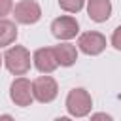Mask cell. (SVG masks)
<instances>
[{"label":"cell","instance_id":"6da1fadb","mask_svg":"<svg viewBox=\"0 0 121 121\" xmlns=\"http://www.w3.org/2000/svg\"><path fill=\"white\" fill-rule=\"evenodd\" d=\"M6 68L15 76H25L30 70V53L23 45H13L4 55Z\"/></svg>","mask_w":121,"mask_h":121},{"label":"cell","instance_id":"7a4b0ae2","mask_svg":"<svg viewBox=\"0 0 121 121\" xmlns=\"http://www.w3.org/2000/svg\"><path fill=\"white\" fill-rule=\"evenodd\" d=\"M93 108V100L91 95L85 89H72L66 96V110L70 115L74 117H83L91 112Z\"/></svg>","mask_w":121,"mask_h":121},{"label":"cell","instance_id":"3957f363","mask_svg":"<svg viewBox=\"0 0 121 121\" xmlns=\"http://www.w3.org/2000/svg\"><path fill=\"white\" fill-rule=\"evenodd\" d=\"M57 93H59V85L51 76H40V78H36L32 81V95L42 104L53 102Z\"/></svg>","mask_w":121,"mask_h":121},{"label":"cell","instance_id":"277c9868","mask_svg":"<svg viewBox=\"0 0 121 121\" xmlns=\"http://www.w3.org/2000/svg\"><path fill=\"white\" fill-rule=\"evenodd\" d=\"M13 17L21 25H34L40 21L42 9H40L38 2H34V0H21L13 8Z\"/></svg>","mask_w":121,"mask_h":121},{"label":"cell","instance_id":"5b68a950","mask_svg":"<svg viewBox=\"0 0 121 121\" xmlns=\"http://www.w3.org/2000/svg\"><path fill=\"white\" fill-rule=\"evenodd\" d=\"M9 96L11 100L17 104V106H30L32 100H34V95H32V83L26 79V78H17L11 87H9Z\"/></svg>","mask_w":121,"mask_h":121},{"label":"cell","instance_id":"8992f818","mask_svg":"<svg viewBox=\"0 0 121 121\" xmlns=\"http://www.w3.org/2000/svg\"><path fill=\"white\" fill-rule=\"evenodd\" d=\"M78 45L79 49L85 53V55H98L104 51L106 47V38L100 34V32H95V30H89V32H83L78 40Z\"/></svg>","mask_w":121,"mask_h":121},{"label":"cell","instance_id":"52a82bcc","mask_svg":"<svg viewBox=\"0 0 121 121\" xmlns=\"http://www.w3.org/2000/svg\"><path fill=\"white\" fill-rule=\"evenodd\" d=\"M78 21L70 15H64V17H57L53 23H51V32L57 40H70L78 34Z\"/></svg>","mask_w":121,"mask_h":121},{"label":"cell","instance_id":"ba28073f","mask_svg":"<svg viewBox=\"0 0 121 121\" xmlns=\"http://www.w3.org/2000/svg\"><path fill=\"white\" fill-rule=\"evenodd\" d=\"M32 59H34V66L42 74H51L59 66V62L55 59V53H53V47H40V49H36Z\"/></svg>","mask_w":121,"mask_h":121},{"label":"cell","instance_id":"9c48e42d","mask_svg":"<svg viewBox=\"0 0 121 121\" xmlns=\"http://www.w3.org/2000/svg\"><path fill=\"white\" fill-rule=\"evenodd\" d=\"M87 13L95 23H104L112 15V4H110V0H89Z\"/></svg>","mask_w":121,"mask_h":121},{"label":"cell","instance_id":"30bf717a","mask_svg":"<svg viewBox=\"0 0 121 121\" xmlns=\"http://www.w3.org/2000/svg\"><path fill=\"white\" fill-rule=\"evenodd\" d=\"M53 53H55V59L60 66H72L78 59V51L72 43H59L53 47Z\"/></svg>","mask_w":121,"mask_h":121},{"label":"cell","instance_id":"8fae6325","mask_svg":"<svg viewBox=\"0 0 121 121\" xmlns=\"http://www.w3.org/2000/svg\"><path fill=\"white\" fill-rule=\"evenodd\" d=\"M17 40V26L15 23L8 21V19H0V47L4 45H11Z\"/></svg>","mask_w":121,"mask_h":121},{"label":"cell","instance_id":"7c38bea8","mask_svg":"<svg viewBox=\"0 0 121 121\" xmlns=\"http://www.w3.org/2000/svg\"><path fill=\"white\" fill-rule=\"evenodd\" d=\"M83 2L85 0H59V6L68 13H78L83 8Z\"/></svg>","mask_w":121,"mask_h":121},{"label":"cell","instance_id":"4fadbf2b","mask_svg":"<svg viewBox=\"0 0 121 121\" xmlns=\"http://www.w3.org/2000/svg\"><path fill=\"white\" fill-rule=\"evenodd\" d=\"M11 9H13L11 0H0V19H2V17H6Z\"/></svg>","mask_w":121,"mask_h":121},{"label":"cell","instance_id":"5bb4252c","mask_svg":"<svg viewBox=\"0 0 121 121\" xmlns=\"http://www.w3.org/2000/svg\"><path fill=\"white\" fill-rule=\"evenodd\" d=\"M112 45L121 51V25H119V26L113 30V34H112Z\"/></svg>","mask_w":121,"mask_h":121},{"label":"cell","instance_id":"9a60e30c","mask_svg":"<svg viewBox=\"0 0 121 121\" xmlns=\"http://www.w3.org/2000/svg\"><path fill=\"white\" fill-rule=\"evenodd\" d=\"M104 117H106V119H112V117L106 115V113H96V115H93V119H104Z\"/></svg>","mask_w":121,"mask_h":121},{"label":"cell","instance_id":"2e32d148","mask_svg":"<svg viewBox=\"0 0 121 121\" xmlns=\"http://www.w3.org/2000/svg\"><path fill=\"white\" fill-rule=\"evenodd\" d=\"M0 64H2V57H0Z\"/></svg>","mask_w":121,"mask_h":121}]
</instances>
